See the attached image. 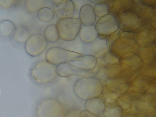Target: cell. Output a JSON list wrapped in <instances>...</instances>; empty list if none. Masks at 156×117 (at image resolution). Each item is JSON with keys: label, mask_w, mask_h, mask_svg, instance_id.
Masks as SVG:
<instances>
[{"label": "cell", "mask_w": 156, "mask_h": 117, "mask_svg": "<svg viewBox=\"0 0 156 117\" xmlns=\"http://www.w3.org/2000/svg\"><path fill=\"white\" fill-rule=\"evenodd\" d=\"M150 88V84L144 79H136L134 82L129 85L127 92L129 94H144L147 93Z\"/></svg>", "instance_id": "ffe728a7"}, {"label": "cell", "mask_w": 156, "mask_h": 117, "mask_svg": "<svg viewBox=\"0 0 156 117\" xmlns=\"http://www.w3.org/2000/svg\"><path fill=\"white\" fill-rule=\"evenodd\" d=\"M95 27L98 34V37L105 40L109 38L119 29L116 18L112 14H108L100 18Z\"/></svg>", "instance_id": "8992f818"}, {"label": "cell", "mask_w": 156, "mask_h": 117, "mask_svg": "<svg viewBox=\"0 0 156 117\" xmlns=\"http://www.w3.org/2000/svg\"><path fill=\"white\" fill-rule=\"evenodd\" d=\"M79 19L82 24L84 26H90L94 25L96 20V16L93 7L90 5H83L79 12Z\"/></svg>", "instance_id": "9a60e30c"}, {"label": "cell", "mask_w": 156, "mask_h": 117, "mask_svg": "<svg viewBox=\"0 0 156 117\" xmlns=\"http://www.w3.org/2000/svg\"><path fill=\"white\" fill-rule=\"evenodd\" d=\"M98 117H104V116H103V115H99Z\"/></svg>", "instance_id": "4dcf8cb0"}, {"label": "cell", "mask_w": 156, "mask_h": 117, "mask_svg": "<svg viewBox=\"0 0 156 117\" xmlns=\"http://www.w3.org/2000/svg\"><path fill=\"white\" fill-rule=\"evenodd\" d=\"M123 111L122 108L117 105H107L102 115L105 117H122Z\"/></svg>", "instance_id": "d4e9b609"}, {"label": "cell", "mask_w": 156, "mask_h": 117, "mask_svg": "<svg viewBox=\"0 0 156 117\" xmlns=\"http://www.w3.org/2000/svg\"><path fill=\"white\" fill-rule=\"evenodd\" d=\"M83 55L73 52L59 47H51L45 54L46 61L53 65L77 61Z\"/></svg>", "instance_id": "5b68a950"}, {"label": "cell", "mask_w": 156, "mask_h": 117, "mask_svg": "<svg viewBox=\"0 0 156 117\" xmlns=\"http://www.w3.org/2000/svg\"><path fill=\"white\" fill-rule=\"evenodd\" d=\"M116 104L120 107L123 111L130 109L133 103V98L129 93L121 94L117 100Z\"/></svg>", "instance_id": "603a6c76"}, {"label": "cell", "mask_w": 156, "mask_h": 117, "mask_svg": "<svg viewBox=\"0 0 156 117\" xmlns=\"http://www.w3.org/2000/svg\"><path fill=\"white\" fill-rule=\"evenodd\" d=\"M103 91V83L94 76H84L76 81L73 91L80 100H87L99 97Z\"/></svg>", "instance_id": "6da1fadb"}, {"label": "cell", "mask_w": 156, "mask_h": 117, "mask_svg": "<svg viewBox=\"0 0 156 117\" xmlns=\"http://www.w3.org/2000/svg\"></svg>", "instance_id": "1f68e13d"}, {"label": "cell", "mask_w": 156, "mask_h": 117, "mask_svg": "<svg viewBox=\"0 0 156 117\" xmlns=\"http://www.w3.org/2000/svg\"><path fill=\"white\" fill-rule=\"evenodd\" d=\"M44 37L48 42H56L59 39L56 25H50L46 28L44 31Z\"/></svg>", "instance_id": "7402d4cb"}, {"label": "cell", "mask_w": 156, "mask_h": 117, "mask_svg": "<svg viewBox=\"0 0 156 117\" xmlns=\"http://www.w3.org/2000/svg\"><path fill=\"white\" fill-rule=\"evenodd\" d=\"M16 27L13 22L9 20H3L0 22V37L9 40L13 37Z\"/></svg>", "instance_id": "d6986e66"}, {"label": "cell", "mask_w": 156, "mask_h": 117, "mask_svg": "<svg viewBox=\"0 0 156 117\" xmlns=\"http://www.w3.org/2000/svg\"><path fill=\"white\" fill-rule=\"evenodd\" d=\"M93 9L96 16L100 18L108 14L109 12L108 5L105 3H98L95 5Z\"/></svg>", "instance_id": "484cf974"}, {"label": "cell", "mask_w": 156, "mask_h": 117, "mask_svg": "<svg viewBox=\"0 0 156 117\" xmlns=\"http://www.w3.org/2000/svg\"><path fill=\"white\" fill-rule=\"evenodd\" d=\"M68 62L80 69L88 72L95 68L97 58L90 55H83L78 60Z\"/></svg>", "instance_id": "e0dca14e"}, {"label": "cell", "mask_w": 156, "mask_h": 117, "mask_svg": "<svg viewBox=\"0 0 156 117\" xmlns=\"http://www.w3.org/2000/svg\"><path fill=\"white\" fill-rule=\"evenodd\" d=\"M61 45V46L59 47L68 51L86 55V44L80 40L79 36L76 39L72 41H63Z\"/></svg>", "instance_id": "ac0fdd59"}, {"label": "cell", "mask_w": 156, "mask_h": 117, "mask_svg": "<svg viewBox=\"0 0 156 117\" xmlns=\"http://www.w3.org/2000/svg\"><path fill=\"white\" fill-rule=\"evenodd\" d=\"M48 43L43 35L32 34L25 43V51L30 56H38L45 51Z\"/></svg>", "instance_id": "52a82bcc"}, {"label": "cell", "mask_w": 156, "mask_h": 117, "mask_svg": "<svg viewBox=\"0 0 156 117\" xmlns=\"http://www.w3.org/2000/svg\"><path fill=\"white\" fill-rule=\"evenodd\" d=\"M55 25L59 39L69 41L74 40L79 36L82 24L80 19L73 17L58 20Z\"/></svg>", "instance_id": "3957f363"}, {"label": "cell", "mask_w": 156, "mask_h": 117, "mask_svg": "<svg viewBox=\"0 0 156 117\" xmlns=\"http://www.w3.org/2000/svg\"><path fill=\"white\" fill-rule=\"evenodd\" d=\"M37 19L41 22L47 23L51 21L54 16V12L51 8L44 7L40 8L37 12Z\"/></svg>", "instance_id": "cb8c5ba5"}, {"label": "cell", "mask_w": 156, "mask_h": 117, "mask_svg": "<svg viewBox=\"0 0 156 117\" xmlns=\"http://www.w3.org/2000/svg\"><path fill=\"white\" fill-rule=\"evenodd\" d=\"M56 66L46 61H39L30 69V77L39 85L48 84L53 81L58 75Z\"/></svg>", "instance_id": "7a4b0ae2"}, {"label": "cell", "mask_w": 156, "mask_h": 117, "mask_svg": "<svg viewBox=\"0 0 156 117\" xmlns=\"http://www.w3.org/2000/svg\"><path fill=\"white\" fill-rule=\"evenodd\" d=\"M116 19L119 27L126 31H135L141 27L140 19L136 12L132 11L121 12Z\"/></svg>", "instance_id": "ba28073f"}, {"label": "cell", "mask_w": 156, "mask_h": 117, "mask_svg": "<svg viewBox=\"0 0 156 117\" xmlns=\"http://www.w3.org/2000/svg\"><path fill=\"white\" fill-rule=\"evenodd\" d=\"M81 111L77 108H72L66 112V117H78Z\"/></svg>", "instance_id": "83f0119b"}, {"label": "cell", "mask_w": 156, "mask_h": 117, "mask_svg": "<svg viewBox=\"0 0 156 117\" xmlns=\"http://www.w3.org/2000/svg\"><path fill=\"white\" fill-rule=\"evenodd\" d=\"M30 36L31 33L30 30L26 26H20L16 27L13 37L18 43L25 44Z\"/></svg>", "instance_id": "44dd1931"}, {"label": "cell", "mask_w": 156, "mask_h": 117, "mask_svg": "<svg viewBox=\"0 0 156 117\" xmlns=\"http://www.w3.org/2000/svg\"><path fill=\"white\" fill-rule=\"evenodd\" d=\"M52 8L58 20L73 18L76 9L74 3L71 0H63L54 3Z\"/></svg>", "instance_id": "8fae6325"}, {"label": "cell", "mask_w": 156, "mask_h": 117, "mask_svg": "<svg viewBox=\"0 0 156 117\" xmlns=\"http://www.w3.org/2000/svg\"><path fill=\"white\" fill-rule=\"evenodd\" d=\"M98 116L85 110L81 111L78 117H98Z\"/></svg>", "instance_id": "f1b7e54d"}, {"label": "cell", "mask_w": 156, "mask_h": 117, "mask_svg": "<svg viewBox=\"0 0 156 117\" xmlns=\"http://www.w3.org/2000/svg\"><path fill=\"white\" fill-rule=\"evenodd\" d=\"M124 37L122 38L119 35L118 38L112 44L111 48L114 49L115 51L118 53L123 54V56L126 55V54H128L129 56H132L134 52H136L137 51L138 48L137 44L135 39L132 37H129V35L128 37H126L125 35Z\"/></svg>", "instance_id": "30bf717a"}, {"label": "cell", "mask_w": 156, "mask_h": 117, "mask_svg": "<svg viewBox=\"0 0 156 117\" xmlns=\"http://www.w3.org/2000/svg\"><path fill=\"white\" fill-rule=\"evenodd\" d=\"M37 117H66V107L53 98H47L39 103L36 108Z\"/></svg>", "instance_id": "277c9868"}, {"label": "cell", "mask_w": 156, "mask_h": 117, "mask_svg": "<svg viewBox=\"0 0 156 117\" xmlns=\"http://www.w3.org/2000/svg\"><path fill=\"white\" fill-rule=\"evenodd\" d=\"M108 51L107 41L105 39L97 37L93 42L86 44V55H92L96 58H101Z\"/></svg>", "instance_id": "7c38bea8"}, {"label": "cell", "mask_w": 156, "mask_h": 117, "mask_svg": "<svg viewBox=\"0 0 156 117\" xmlns=\"http://www.w3.org/2000/svg\"><path fill=\"white\" fill-rule=\"evenodd\" d=\"M56 73L58 76L62 77H67L72 76H86L89 74L88 71L80 69L69 62L57 65Z\"/></svg>", "instance_id": "4fadbf2b"}, {"label": "cell", "mask_w": 156, "mask_h": 117, "mask_svg": "<svg viewBox=\"0 0 156 117\" xmlns=\"http://www.w3.org/2000/svg\"><path fill=\"white\" fill-rule=\"evenodd\" d=\"M98 34L94 25L85 26L82 24L79 37L83 43L89 44L95 41L98 37Z\"/></svg>", "instance_id": "2e32d148"}, {"label": "cell", "mask_w": 156, "mask_h": 117, "mask_svg": "<svg viewBox=\"0 0 156 117\" xmlns=\"http://www.w3.org/2000/svg\"><path fill=\"white\" fill-rule=\"evenodd\" d=\"M132 105L136 109V113L147 117L154 116L155 113V101L150 94L141 95L133 101Z\"/></svg>", "instance_id": "9c48e42d"}, {"label": "cell", "mask_w": 156, "mask_h": 117, "mask_svg": "<svg viewBox=\"0 0 156 117\" xmlns=\"http://www.w3.org/2000/svg\"><path fill=\"white\" fill-rule=\"evenodd\" d=\"M106 106L104 100L99 97L86 100L84 104L85 110L98 116L103 115Z\"/></svg>", "instance_id": "5bb4252c"}, {"label": "cell", "mask_w": 156, "mask_h": 117, "mask_svg": "<svg viewBox=\"0 0 156 117\" xmlns=\"http://www.w3.org/2000/svg\"><path fill=\"white\" fill-rule=\"evenodd\" d=\"M122 117H146L136 113L126 112L123 114Z\"/></svg>", "instance_id": "f546056e"}, {"label": "cell", "mask_w": 156, "mask_h": 117, "mask_svg": "<svg viewBox=\"0 0 156 117\" xmlns=\"http://www.w3.org/2000/svg\"><path fill=\"white\" fill-rule=\"evenodd\" d=\"M103 58L104 62L107 65H115L119 63L120 61L117 57L112 52L108 51L104 55Z\"/></svg>", "instance_id": "4316f807"}]
</instances>
